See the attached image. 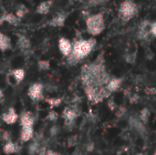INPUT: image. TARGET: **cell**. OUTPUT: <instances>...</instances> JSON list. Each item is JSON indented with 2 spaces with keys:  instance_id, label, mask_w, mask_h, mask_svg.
<instances>
[{
  "instance_id": "d6a6232c",
  "label": "cell",
  "mask_w": 156,
  "mask_h": 155,
  "mask_svg": "<svg viewBox=\"0 0 156 155\" xmlns=\"http://www.w3.org/2000/svg\"><path fill=\"white\" fill-rule=\"evenodd\" d=\"M72 1H75V2H82L83 0H72Z\"/></svg>"
},
{
  "instance_id": "ba28073f",
  "label": "cell",
  "mask_w": 156,
  "mask_h": 155,
  "mask_svg": "<svg viewBox=\"0 0 156 155\" xmlns=\"http://www.w3.org/2000/svg\"><path fill=\"white\" fill-rule=\"evenodd\" d=\"M58 49L60 51V53L62 54L63 57L65 58H68L71 52H72V43L69 39L66 38V37H60L58 39Z\"/></svg>"
},
{
  "instance_id": "30bf717a",
  "label": "cell",
  "mask_w": 156,
  "mask_h": 155,
  "mask_svg": "<svg viewBox=\"0 0 156 155\" xmlns=\"http://www.w3.org/2000/svg\"><path fill=\"white\" fill-rule=\"evenodd\" d=\"M7 23L11 26H17L21 23V19H19L15 14L10 13V12H5L0 16V25Z\"/></svg>"
},
{
  "instance_id": "9c48e42d",
  "label": "cell",
  "mask_w": 156,
  "mask_h": 155,
  "mask_svg": "<svg viewBox=\"0 0 156 155\" xmlns=\"http://www.w3.org/2000/svg\"><path fill=\"white\" fill-rule=\"evenodd\" d=\"M68 17V13L65 12H59L56 14L48 22V26L52 27H62L65 25V22Z\"/></svg>"
},
{
  "instance_id": "44dd1931",
  "label": "cell",
  "mask_w": 156,
  "mask_h": 155,
  "mask_svg": "<svg viewBox=\"0 0 156 155\" xmlns=\"http://www.w3.org/2000/svg\"><path fill=\"white\" fill-rule=\"evenodd\" d=\"M41 144L39 143V141L37 139H33V142L29 144L28 148H27V152L30 155L37 154V152L40 148Z\"/></svg>"
},
{
  "instance_id": "1f68e13d",
  "label": "cell",
  "mask_w": 156,
  "mask_h": 155,
  "mask_svg": "<svg viewBox=\"0 0 156 155\" xmlns=\"http://www.w3.org/2000/svg\"><path fill=\"white\" fill-rule=\"evenodd\" d=\"M3 97H4V94H3V91H2V90H1V88H0V101L2 100Z\"/></svg>"
},
{
  "instance_id": "4dcf8cb0",
  "label": "cell",
  "mask_w": 156,
  "mask_h": 155,
  "mask_svg": "<svg viewBox=\"0 0 156 155\" xmlns=\"http://www.w3.org/2000/svg\"><path fill=\"white\" fill-rule=\"evenodd\" d=\"M46 155H59L57 152H55V151H53V150H48V152H47V154Z\"/></svg>"
},
{
  "instance_id": "cb8c5ba5",
  "label": "cell",
  "mask_w": 156,
  "mask_h": 155,
  "mask_svg": "<svg viewBox=\"0 0 156 155\" xmlns=\"http://www.w3.org/2000/svg\"><path fill=\"white\" fill-rule=\"evenodd\" d=\"M37 68L41 71H47L50 69V62L48 60L40 59L37 61Z\"/></svg>"
},
{
  "instance_id": "ffe728a7",
  "label": "cell",
  "mask_w": 156,
  "mask_h": 155,
  "mask_svg": "<svg viewBox=\"0 0 156 155\" xmlns=\"http://www.w3.org/2000/svg\"><path fill=\"white\" fill-rule=\"evenodd\" d=\"M29 12L28 8L26 6V5L24 4H18L16 7V12H15V15L19 18V19H22L24 18L27 14Z\"/></svg>"
},
{
  "instance_id": "4316f807",
  "label": "cell",
  "mask_w": 156,
  "mask_h": 155,
  "mask_svg": "<svg viewBox=\"0 0 156 155\" xmlns=\"http://www.w3.org/2000/svg\"><path fill=\"white\" fill-rule=\"evenodd\" d=\"M150 117V112L147 109H144L141 112V115H140V118H141V121L144 122V123H146L148 122V119Z\"/></svg>"
},
{
  "instance_id": "3957f363",
  "label": "cell",
  "mask_w": 156,
  "mask_h": 155,
  "mask_svg": "<svg viewBox=\"0 0 156 155\" xmlns=\"http://www.w3.org/2000/svg\"><path fill=\"white\" fill-rule=\"evenodd\" d=\"M85 21H86L87 32L93 37L99 36L105 29L104 16L102 13L90 15L85 19Z\"/></svg>"
},
{
  "instance_id": "6da1fadb",
  "label": "cell",
  "mask_w": 156,
  "mask_h": 155,
  "mask_svg": "<svg viewBox=\"0 0 156 155\" xmlns=\"http://www.w3.org/2000/svg\"><path fill=\"white\" fill-rule=\"evenodd\" d=\"M80 79L90 101L99 103L112 94L106 88L112 77L106 69L102 53L97 57L94 62L81 68Z\"/></svg>"
},
{
  "instance_id": "4fadbf2b",
  "label": "cell",
  "mask_w": 156,
  "mask_h": 155,
  "mask_svg": "<svg viewBox=\"0 0 156 155\" xmlns=\"http://www.w3.org/2000/svg\"><path fill=\"white\" fill-rule=\"evenodd\" d=\"M19 119L18 114L16 113V110L14 108H9L7 111L4 112L1 116V120L8 125L14 124L17 122V120Z\"/></svg>"
},
{
  "instance_id": "5b68a950",
  "label": "cell",
  "mask_w": 156,
  "mask_h": 155,
  "mask_svg": "<svg viewBox=\"0 0 156 155\" xmlns=\"http://www.w3.org/2000/svg\"><path fill=\"white\" fill-rule=\"evenodd\" d=\"M80 115V111L77 106H68L62 111V118L66 127H72Z\"/></svg>"
},
{
  "instance_id": "ac0fdd59",
  "label": "cell",
  "mask_w": 156,
  "mask_h": 155,
  "mask_svg": "<svg viewBox=\"0 0 156 155\" xmlns=\"http://www.w3.org/2000/svg\"><path fill=\"white\" fill-rule=\"evenodd\" d=\"M122 83V79H118V78H112L111 80L109 81L108 85H107V90L108 91H110L111 93L115 92L116 90H118L121 87Z\"/></svg>"
},
{
  "instance_id": "83f0119b",
  "label": "cell",
  "mask_w": 156,
  "mask_h": 155,
  "mask_svg": "<svg viewBox=\"0 0 156 155\" xmlns=\"http://www.w3.org/2000/svg\"><path fill=\"white\" fill-rule=\"evenodd\" d=\"M58 132H59V127L57 125H53L49 130V133L51 136H56L57 134H58Z\"/></svg>"
},
{
  "instance_id": "8992f818",
  "label": "cell",
  "mask_w": 156,
  "mask_h": 155,
  "mask_svg": "<svg viewBox=\"0 0 156 155\" xmlns=\"http://www.w3.org/2000/svg\"><path fill=\"white\" fill-rule=\"evenodd\" d=\"M28 98L33 101H40L44 100V86L40 82H35L30 85L27 90Z\"/></svg>"
},
{
  "instance_id": "836d02e7",
  "label": "cell",
  "mask_w": 156,
  "mask_h": 155,
  "mask_svg": "<svg viewBox=\"0 0 156 155\" xmlns=\"http://www.w3.org/2000/svg\"><path fill=\"white\" fill-rule=\"evenodd\" d=\"M135 155H144V153H137V154Z\"/></svg>"
},
{
  "instance_id": "9a60e30c",
  "label": "cell",
  "mask_w": 156,
  "mask_h": 155,
  "mask_svg": "<svg viewBox=\"0 0 156 155\" xmlns=\"http://www.w3.org/2000/svg\"><path fill=\"white\" fill-rule=\"evenodd\" d=\"M19 151H20V146L13 141L5 143L3 146V153L5 154H15L19 153Z\"/></svg>"
},
{
  "instance_id": "484cf974",
  "label": "cell",
  "mask_w": 156,
  "mask_h": 155,
  "mask_svg": "<svg viewBox=\"0 0 156 155\" xmlns=\"http://www.w3.org/2000/svg\"><path fill=\"white\" fill-rule=\"evenodd\" d=\"M58 119V113L56 111H49L47 115V120L49 122H56Z\"/></svg>"
},
{
  "instance_id": "8fae6325",
  "label": "cell",
  "mask_w": 156,
  "mask_h": 155,
  "mask_svg": "<svg viewBox=\"0 0 156 155\" xmlns=\"http://www.w3.org/2000/svg\"><path fill=\"white\" fill-rule=\"evenodd\" d=\"M35 122V116L30 111H23L19 116V122L21 127H34Z\"/></svg>"
},
{
  "instance_id": "d6986e66",
  "label": "cell",
  "mask_w": 156,
  "mask_h": 155,
  "mask_svg": "<svg viewBox=\"0 0 156 155\" xmlns=\"http://www.w3.org/2000/svg\"><path fill=\"white\" fill-rule=\"evenodd\" d=\"M10 74L15 79L16 83L22 82L25 79V76H26V72L23 69H15L11 70Z\"/></svg>"
},
{
  "instance_id": "2e32d148",
  "label": "cell",
  "mask_w": 156,
  "mask_h": 155,
  "mask_svg": "<svg viewBox=\"0 0 156 155\" xmlns=\"http://www.w3.org/2000/svg\"><path fill=\"white\" fill-rule=\"evenodd\" d=\"M52 4H53V2L51 0H46V1L40 2L37 5V8H36V13L39 14V15H47V14H48L50 9H51Z\"/></svg>"
},
{
  "instance_id": "277c9868",
  "label": "cell",
  "mask_w": 156,
  "mask_h": 155,
  "mask_svg": "<svg viewBox=\"0 0 156 155\" xmlns=\"http://www.w3.org/2000/svg\"><path fill=\"white\" fill-rule=\"evenodd\" d=\"M139 13V8L137 4L133 0H124L121 3L118 10L119 17L124 21L128 22Z\"/></svg>"
},
{
  "instance_id": "7402d4cb",
  "label": "cell",
  "mask_w": 156,
  "mask_h": 155,
  "mask_svg": "<svg viewBox=\"0 0 156 155\" xmlns=\"http://www.w3.org/2000/svg\"><path fill=\"white\" fill-rule=\"evenodd\" d=\"M45 101L51 108H55V107H58L62 103V99L61 98H48V99H45Z\"/></svg>"
},
{
  "instance_id": "d4e9b609",
  "label": "cell",
  "mask_w": 156,
  "mask_h": 155,
  "mask_svg": "<svg viewBox=\"0 0 156 155\" xmlns=\"http://www.w3.org/2000/svg\"><path fill=\"white\" fill-rule=\"evenodd\" d=\"M0 138L5 143H6L12 141V134L9 131H3L0 134Z\"/></svg>"
},
{
  "instance_id": "5bb4252c",
  "label": "cell",
  "mask_w": 156,
  "mask_h": 155,
  "mask_svg": "<svg viewBox=\"0 0 156 155\" xmlns=\"http://www.w3.org/2000/svg\"><path fill=\"white\" fill-rule=\"evenodd\" d=\"M20 141L22 143H28L34 138V127H21Z\"/></svg>"
},
{
  "instance_id": "f1b7e54d",
  "label": "cell",
  "mask_w": 156,
  "mask_h": 155,
  "mask_svg": "<svg viewBox=\"0 0 156 155\" xmlns=\"http://www.w3.org/2000/svg\"><path fill=\"white\" fill-rule=\"evenodd\" d=\"M150 34L153 37H156V21L150 25Z\"/></svg>"
},
{
  "instance_id": "7a4b0ae2",
  "label": "cell",
  "mask_w": 156,
  "mask_h": 155,
  "mask_svg": "<svg viewBox=\"0 0 156 155\" xmlns=\"http://www.w3.org/2000/svg\"><path fill=\"white\" fill-rule=\"evenodd\" d=\"M97 41L94 37L88 39L80 38L72 43V52L67 58V62L70 66H75L82 59L87 58L95 48Z\"/></svg>"
},
{
  "instance_id": "e0dca14e",
  "label": "cell",
  "mask_w": 156,
  "mask_h": 155,
  "mask_svg": "<svg viewBox=\"0 0 156 155\" xmlns=\"http://www.w3.org/2000/svg\"><path fill=\"white\" fill-rule=\"evenodd\" d=\"M12 48V42L8 36L0 32V51L4 52Z\"/></svg>"
},
{
  "instance_id": "f546056e",
  "label": "cell",
  "mask_w": 156,
  "mask_h": 155,
  "mask_svg": "<svg viewBox=\"0 0 156 155\" xmlns=\"http://www.w3.org/2000/svg\"><path fill=\"white\" fill-rule=\"evenodd\" d=\"M48 150V149H47V147L45 145H41L39 150H38V152H37V155H46Z\"/></svg>"
},
{
  "instance_id": "52a82bcc",
  "label": "cell",
  "mask_w": 156,
  "mask_h": 155,
  "mask_svg": "<svg viewBox=\"0 0 156 155\" xmlns=\"http://www.w3.org/2000/svg\"><path fill=\"white\" fill-rule=\"evenodd\" d=\"M150 25L151 23L148 20H144L140 23L137 30V37L141 41H148L150 34Z\"/></svg>"
},
{
  "instance_id": "603a6c76",
  "label": "cell",
  "mask_w": 156,
  "mask_h": 155,
  "mask_svg": "<svg viewBox=\"0 0 156 155\" xmlns=\"http://www.w3.org/2000/svg\"><path fill=\"white\" fill-rule=\"evenodd\" d=\"M108 1L109 0H89L86 3L85 7L90 8V7H95L98 5H105Z\"/></svg>"
},
{
  "instance_id": "7c38bea8",
  "label": "cell",
  "mask_w": 156,
  "mask_h": 155,
  "mask_svg": "<svg viewBox=\"0 0 156 155\" xmlns=\"http://www.w3.org/2000/svg\"><path fill=\"white\" fill-rule=\"evenodd\" d=\"M16 47L17 48L23 52V53H27L31 49V42L30 39L25 36V35H18L17 39H16Z\"/></svg>"
}]
</instances>
